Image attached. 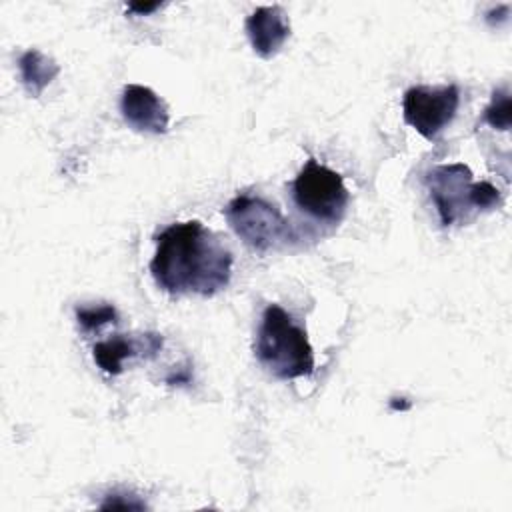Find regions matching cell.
Segmentation results:
<instances>
[{"label":"cell","instance_id":"1","mask_svg":"<svg viewBox=\"0 0 512 512\" xmlns=\"http://www.w3.org/2000/svg\"><path fill=\"white\" fill-rule=\"evenodd\" d=\"M154 240L150 274L164 292L212 296L228 286L232 254L202 222H174Z\"/></svg>","mask_w":512,"mask_h":512},{"label":"cell","instance_id":"2","mask_svg":"<svg viewBox=\"0 0 512 512\" xmlns=\"http://www.w3.org/2000/svg\"><path fill=\"white\" fill-rule=\"evenodd\" d=\"M258 362L276 378L292 380L314 372V350L306 330L278 304H268L254 346Z\"/></svg>","mask_w":512,"mask_h":512},{"label":"cell","instance_id":"3","mask_svg":"<svg viewBox=\"0 0 512 512\" xmlns=\"http://www.w3.org/2000/svg\"><path fill=\"white\" fill-rule=\"evenodd\" d=\"M426 186L442 226H452L474 210H490L502 204L500 190L486 180L474 182L472 170L462 162L434 166L426 174Z\"/></svg>","mask_w":512,"mask_h":512},{"label":"cell","instance_id":"4","mask_svg":"<svg viewBox=\"0 0 512 512\" xmlns=\"http://www.w3.org/2000/svg\"><path fill=\"white\" fill-rule=\"evenodd\" d=\"M230 228L258 252H268L296 240L292 224L268 200L254 194H238L224 208Z\"/></svg>","mask_w":512,"mask_h":512},{"label":"cell","instance_id":"5","mask_svg":"<svg viewBox=\"0 0 512 512\" xmlns=\"http://www.w3.org/2000/svg\"><path fill=\"white\" fill-rule=\"evenodd\" d=\"M292 198L308 216L338 224L346 212L350 194L344 178L336 170L310 158L292 182Z\"/></svg>","mask_w":512,"mask_h":512},{"label":"cell","instance_id":"6","mask_svg":"<svg viewBox=\"0 0 512 512\" xmlns=\"http://www.w3.org/2000/svg\"><path fill=\"white\" fill-rule=\"evenodd\" d=\"M458 106L460 90L456 84L442 88L412 86L404 92L402 116L420 136L434 140L454 120Z\"/></svg>","mask_w":512,"mask_h":512},{"label":"cell","instance_id":"7","mask_svg":"<svg viewBox=\"0 0 512 512\" xmlns=\"http://www.w3.org/2000/svg\"><path fill=\"white\" fill-rule=\"evenodd\" d=\"M122 118L136 132L164 134L168 130L170 114L166 102L148 86L128 84L120 98Z\"/></svg>","mask_w":512,"mask_h":512},{"label":"cell","instance_id":"8","mask_svg":"<svg viewBox=\"0 0 512 512\" xmlns=\"http://www.w3.org/2000/svg\"><path fill=\"white\" fill-rule=\"evenodd\" d=\"M248 40L260 58H272L290 36V22L280 6H260L244 22Z\"/></svg>","mask_w":512,"mask_h":512},{"label":"cell","instance_id":"9","mask_svg":"<svg viewBox=\"0 0 512 512\" xmlns=\"http://www.w3.org/2000/svg\"><path fill=\"white\" fill-rule=\"evenodd\" d=\"M18 70L22 84L34 98H38L46 90V86L60 74V66L50 56L42 54L36 48L26 50L18 58Z\"/></svg>","mask_w":512,"mask_h":512},{"label":"cell","instance_id":"10","mask_svg":"<svg viewBox=\"0 0 512 512\" xmlns=\"http://www.w3.org/2000/svg\"><path fill=\"white\" fill-rule=\"evenodd\" d=\"M144 350L148 352V356H154L156 352L148 346H140L134 338H128L124 334H116L112 336L110 340H104V342H98L94 346V360L96 364L106 372V374H120L122 372V362L126 358H134V356H140L144 354Z\"/></svg>","mask_w":512,"mask_h":512},{"label":"cell","instance_id":"11","mask_svg":"<svg viewBox=\"0 0 512 512\" xmlns=\"http://www.w3.org/2000/svg\"><path fill=\"white\" fill-rule=\"evenodd\" d=\"M482 120L498 130H510V92L508 88H496L490 104L482 112Z\"/></svg>","mask_w":512,"mask_h":512},{"label":"cell","instance_id":"12","mask_svg":"<svg viewBox=\"0 0 512 512\" xmlns=\"http://www.w3.org/2000/svg\"><path fill=\"white\" fill-rule=\"evenodd\" d=\"M78 324L84 332L100 330L104 324H114L118 318V312L112 304H100V306H78L74 310Z\"/></svg>","mask_w":512,"mask_h":512},{"label":"cell","instance_id":"13","mask_svg":"<svg viewBox=\"0 0 512 512\" xmlns=\"http://www.w3.org/2000/svg\"><path fill=\"white\" fill-rule=\"evenodd\" d=\"M102 510L108 508H124V510H142L146 508V504L142 500H138V496L134 494H126V492H112L106 496V500L100 504Z\"/></svg>","mask_w":512,"mask_h":512},{"label":"cell","instance_id":"14","mask_svg":"<svg viewBox=\"0 0 512 512\" xmlns=\"http://www.w3.org/2000/svg\"><path fill=\"white\" fill-rule=\"evenodd\" d=\"M162 4L160 2H152V4H142V2H130L128 4V10L130 12H134V14H150V12H154V10H158Z\"/></svg>","mask_w":512,"mask_h":512},{"label":"cell","instance_id":"15","mask_svg":"<svg viewBox=\"0 0 512 512\" xmlns=\"http://www.w3.org/2000/svg\"><path fill=\"white\" fill-rule=\"evenodd\" d=\"M400 402H396V398H392V402H390V406H392V410H408L410 408V402H404V398H398Z\"/></svg>","mask_w":512,"mask_h":512}]
</instances>
